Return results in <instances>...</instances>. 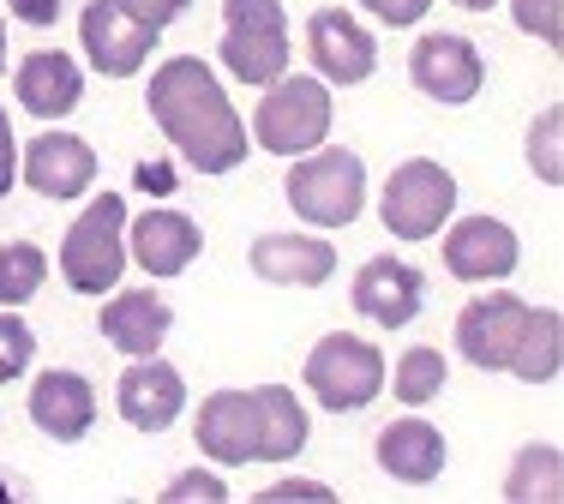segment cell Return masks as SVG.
<instances>
[{
  "label": "cell",
  "mask_w": 564,
  "mask_h": 504,
  "mask_svg": "<svg viewBox=\"0 0 564 504\" xmlns=\"http://www.w3.org/2000/svg\"><path fill=\"white\" fill-rule=\"evenodd\" d=\"M144 109L163 127V139L181 151V163L198 168V175H228V168L247 163V151H252L247 121L235 114L223 78L198 55H169L156 66L151 90H144Z\"/></svg>",
  "instance_id": "1"
},
{
  "label": "cell",
  "mask_w": 564,
  "mask_h": 504,
  "mask_svg": "<svg viewBox=\"0 0 564 504\" xmlns=\"http://www.w3.org/2000/svg\"><path fill=\"white\" fill-rule=\"evenodd\" d=\"M330 121H337V102H330V85L318 73H282L276 85H264L259 109H252V132L247 139L271 156H306L330 139Z\"/></svg>",
  "instance_id": "2"
},
{
  "label": "cell",
  "mask_w": 564,
  "mask_h": 504,
  "mask_svg": "<svg viewBox=\"0 0 564 504\" xmlns=\"http://www.w3.org/2000/svg\"><path fill=\"white\" fill-rule=\"evenodd\" d=\"M282 198L313 229H348L367 210V163L348 144H318L294 156V168L282 175Z\"/></svg>",
  "instance_id": "3"
},
{
  "label": "cell",
  "mask_w": 564,
  "mask_h": 504,
  "mask_svg": "<svg viewBox=\"0 0 564 504\" xmlns=\"http://www.w3.org/2000/svg\"><path fill=\"white\" fill-rule=\"evenodd\" d=\"M127 264V198L97 193L61 241V283L73 295H109V288H120Z\"/></svg>",
  "instance_id": "4"
},
{
  "label": "cell",
  "mask_w": 564,
  "mask_h": 504,
  "mask_svg": "<svg viewBox=\"0 0 564 504\" xmlns=\"http://www.w3.org/2000/svg\"><path fill=\"white\" fill-rule=\"evenodd\" d=\"M223 73L264 90L289 73V12L282 0H223Z\"/></svg>",
  "instance_id": "5"
},
{
  "label": "cell",
  "mask_w": 564,
  "mask_h": 504,
  "mask_svg": "<svg viewBox=\"0 0 564 504\" xmlns=\"http://www.w3.org/2000/svg\"><path fill=\"white\" fill-rule=\"evenodd\" d=\"M306 391H313L318 408H330V415H355V408L379 403L384 391V354L379 342L367 337H348V330H330V337L313 342V354H306Z\"/></svg>",
  "instance_id": "6"
},
{
  "label": "cell",
  "mask_w": 564,
  "mask_h": 504,
  "mask_svg": "<svg viewBox=\"0 0 564 504\" xmlns=\"http://www.w3.org/2000/svg\"><path fill=\"white\" fill-rule=\"evenodd\" d=\"M456 217V175L433 156H409L391 168L379 193V222L397 241H433L438 229Z\"/></svg>",
  "instance_id": "7"
},
{
  "label": "cell",
  "mask_w": 564,
  "mask_h": 504,
  "mask_svg": "<svg viewBox=\"0 0 564 504\" xmlns=\"http://www.w3.org/2000/svg\"><path fill=\"white\" fill-rule=\"evenodd\" d=\"M409 78H414L421 97L445 102V109H463V102H475L480 85H487V61H480V48L468 43V36L426 31L421 43L409 48Z\"/></svg>",
  "instance_id": "8"
},
{
  "label": "cell",
  "mask_w": 564,
  "mask_h": 504,
  "mask_svg": "<svg viewBox=\"0 0 564 504\" xmlns=\"http://www.w3.org/2000/svg\"><path fill=\"white\" fill-rule=\"evenodd\" d=\"M156 36L163 31L139 24L127 7H115V0H85V12H78V43H85V61L97 66L102 78L144 73V61L156 55Z\"/></svg>",
  "instance_id": "9"
},
{
  "label": "cell",
  "mask_w": 564,
  "mask_h": 504,
  "mask_svg": "<svg viewBox=\"0 0 564 504\" xmlns=\"http://www.w3.org/2000/svg\"><path fill=\"white\" fill-rule=\"evenodd\" d=\"M306 61L325 85H367L379 66V43L348 7H318L306 19Z\"/></svg>",
  "instance_id": "10"
},
{
  "label": "cell",
  "mask_w": 564,
  "mask_h": 504,
  "mask_svg": "<svg viewBox=\"0 0 564 504\" xmlns=\"http://www.w3.org/2000/svg\"><path fill=\"white\" fill-rule=\"evenodd\" d=\"M19 180L31 187L36 198H85L97 187V151H90V139H78V132H36L31 144L19 151Z\"/></svg>",
  "instance_id": "11"
},
{
  "label": "cell",
  "mask_w": 564,
  "mask_h": 504,
  "mask_svg": "<svg viewBox=\"0 0 564 504\" xmlns=\"http://www.w3.org/2000/svg\"><path fill=\"white\" fill-rule=\"evenodd\" d=\"M522 318H529V300L510 295V288L475 295L463 313H456V354H463L468 366H480V373H505Z\"/></svg>",
  "instance_id": "12"
},
{
  "label": "cell",
  "mask_w": 564,
  "mask_h": 504,
  "mask_svg": "<svg viewBox=\"0 0 564 504\" xmlns=\"http://www.w3.org/2000/svg\"><path fill=\"white\" fill-rule=\"evenodd\" d=\"M198 252H205V229H198L186 210L151 205L144 217H127V259L139 264V271H151L156 283L193 271Z\"/></svg>",
  "instance_id": "13"
},
{
  "label": "cell",
  "mask_w": 564,
  "mask_h": 504,
  "mask_svg": "<svg viewBox=\"0 0 564 504\" xmlns=\"http://www.w3.org/2000/svg\"><path fill=\"white\" fill-rule=\"evenodd\" d=\"M355 313L360 318H372L379 330H402V325H414L426 307V276L414 271L409 259H397V252H379V259H367L355 271Z\"/></svg>",
  "instance_id": "14"
},
{
  "label": "cell",
  "mask_w": 564,
  "mask_h": 504,
  "mask_svg": "<svg viewBox=\"0 0 564 504\" xmlns=\"http://www.w3.org/2000/svg\"><path fill=\"white\" fill-rule=\"evenodd\" d=\"M445 234V271L456 276V283H505L510 271L522 264V241L517 229L499 217H463L451 222Z\"/></svg>",
  "instance_id": "15"
},
{
  "label": "cell",
  "mask_w": 564,
  "mask_h": 504,
  "mask_svg": "<svg viewBox=\"0 0 564 504\" xmlns=\"http://www.w3.org/2000/svg\"><path fill=\"white\" fill-rule=\"evenodd\" d=\"M115 408L132 432H169L186 408V379L181 366H169L163 354H139L115 384Z\"/></svg>",
  "instance_id": "16"
},
{
  "label": "cell",
  "mask_w": 564,
  "mask_h": 504,
  "mask_svg": "<svg viewBox=\"0 0 564 504\" xmlns=\"http://www.w3.org/2000/svg\"><path fill=\"white\" fill-rule=\"evenodd\" d=\"M31 420H36V432H48L55 445L90 439V427H97V384H90L85 373H73V366H48V373H36Z\"/></svg>",
  "instance_id": "17"
},
{
  "label": "cell",
  "mask_w": 564,
  "mask_h": 504,
  "mask_svg": "<svg viewBox=\"0 0 564 504\" xmlns=\"http://www.w3.org/2000/svg\"><path fill=\"white\" fill-rule=\"evenodd\" d=\"M247 264L259 283L276 288H325L337 276V246L325 234H259Z\"/></svg>",
  "instance_id": "18"
},
{
  "label": "cell",
  "mask_w": 564,
  "mask_h": 504,
  "mask_svg": "<svg viewBox=\"0 0 564 504\" xmlns=\"http://www.w3.org/2000/svg\"><path fill=\"white\" fill-rule=\"evenodd\" d=\"M97 330L109 337V349L127 354V361H139V354H163V342L174 330V307L156 295V288H120V295L102 300Z\"/></svg>",
  "instance_id": "19"
},
{
  "label": "cell",
  "mask_w": 564,
  "mask_h": 504,
  "mask_svg": "<svg viewBox=\"0 0 564 504\" xmlns=\"http://www.w3.org/2000/svg\"><path fill=\"white\" fill-rule=\"evenodd\" d=\"M193 439L217 469H247L259 450V420H252V391H210L198 403Z\"/></svg>",
  "instance_id": "20"
},
{
  "label": "cell",
  "mask_w": 564,
  "mask_h": 504,
  "mask_svg": "<svg viewBox=\"0 0 564 504\" xmlns=\"http://www.w3.org/2000/svg\"><path fill=\"white\" fill-rule=\"evenodd\" d=\"M12 90H19L24 114H36V121H66V114L85 102V73H78V61L61 55V48H36V55L19 61Z\"/></svg>",
  "instance_id": "21"
},
{
  "label": "cell",
  "mask_w": 564,
  "mask_h": 504,
  "mask_svg": "<svg viewBox=\"0 0 564 504\" xmlns=\"http://www.w3.org/2000/svg\"><path fill=\"white\" fill-rule=\"evenodd\" d=\"M445 457H451V445L426 415H402L379 432V469L402 486H433L445 474Z\"/></svg>",
  "instance_id": "22"
},
{
  "label": "cell",
  "mask_w": 564,
  "mask_h": 504,
  "mask_svg": "<svg viewBox=\"0 0 564 504\" xmlns=\"http://www.w3.org/2000/svg\"><path fill=\"white\" fill-rule=\"evenodd\" d=\"M252 420H259V450L252 462H294L313 439V415L301 408V396L289 384H259L252 391Z\"/></svg>",
  "instance_id": "23"
},
{
  "label": "cell",
  "mask_w": 564,
  "mask_h": 504,
  "mask_svg": "<svg viewBox=\"0 0 564 504\" xmlns=\"http://www.w3.org/2000/svg\"><path fill=\"white\" fill-rule=\"evenodd\" d=\"M558 366H564V318H558V307H529L505 373H517L522 384H553Z\"/></svg>",
  "instance_id": "24"
},
{
  "label": "cell",
  "mask_w": 564,
  "mask_h": 504,
  "mask_svg": "<svg viewBox=\"0 0 564 504\" xmlns=\"http://www.w3.org/2000/svg\"><path fill=\"white\" fill-rule=\"evenodd\" d=\"M558 493H564L558 445H522L510 474H505V498L510 504H558Z\"/></svg>",
  "instance_id": "25"
},
{
  "label": "cell",
  "mask_w": 564,
  "mask_h": 504,
  "mask_svg": "<svg viewBox=\"0 0 564 504\" xmlns=\"http://www.w3.org/2000/svg\"><path fill=\"white\" fill-rule=\"evenodd\" d=\"M445 379H451V361L438 349H409V354H397V379H384L397 391V403L402 408H426L433 396H445Z\"/></svg>",
  "instance_id": "26"
},
{
  "label": "cell",
  "mask_w": 564,
  "mask_h": 504,
  "mask_svg": "<svg viewBox=\"0 0 564 504\" xmlns=\"http://www.w3.org/2000/svg\"><path fill=\"white\" fill-rule=\"evenodd\" d=\"M48 283V252L36 241H7L0 246V307H24Z\"/></svg>",
  "instance_id": "27"
},
{
  "label": "cell",
  "mask_w": 564,
  "mask_h": 504,
  "mask_svg": "<svg viewBox=\"0 0 564 504\" xmlns=\"http://www.w3.org/2000/svg\"><path fill=\"white\" fill-rule=\"evenodd\" d=\"M529 168L546 187H564V109L558 102H546L529 127Z\"/></svg>",
  "instance_id": "28"
},
{
  "label": "cell",
  "mask_w": 564,
  "mask_h": 504,
  "mask_svg": "<svg viewBox=\"0 0 564 504\" xmlns=\"http://www.w3.org/2000/svg\"><path fill=\"white\" fill-rule=\"evenodd\" d=\"M36 361V330L19 318V307H0V384L24 379Z\"/></svg>",
  "instance_id": "29"
},
{
  "label": "cell",
  "mask_w": 564,
  "mask_h": 504,
  "mask_svg": "<svg viewBox=\"0 0 564 504\" xmlns=\"http://www.w3.org/2000/svg\"><path fill=\"white\" fill-rule=\"evenodd\" d=\"M517 31L541 36L546 48H564V0H510Z\"/></svg>",
  "instance_id": "30"
},
{
  "label": "cell",
  "mask_w": 564,
  "mask_h": 504,
  "mask_svg": "<svg viewBox=\"0 0 564 504\" xmlns=\"http://www.w3.org/2000/svg\"><path fill=\"white\" fill-rule=\"evenodd\" d=\"M163 498L169 504H223L228 481H223V474H210V469H186V474H174V481L163 486Z\"/></svg>",
  "instance_id": "31"
},
{
  "label": "cell",
  "mask_w": 564,
  "mask_h": 504,
  "mask_svg": "<svg viewBox=\"0 0 564 504\" xmlns=\"http://www.w3.org/2000/svg\"><path fill=\"white\" fill-rule=\"evenodd\" d=\"M360 12H372V19L391 24V31H409V24H421L426 12H433V0H360Z\"/></svg>",
  "instance_id": "32"
},
{
  "label": "cell",
  "mask_w": 564,
  "mask_h": 504,
  "mask_svg": "<svg viewBox=\"0 0 564 504\" xmlns=\"http://www.w3.org/2000/svg\"><path fill=\"white\" fill-rule=\"evenodd\" d=\"M115 7H127L132 19H139V24H151V31H169V24L181 19V12L193 7V0H115Z\"/></svg>",
  "instance_id": "33"
},
{
  "label": "cell",
  "mask_w": 564,
  "mask_h": 504,
  "mask_svg": "<svg viewBox=\"0 0 564 504\" xmlns=\"http://www.w3.org/2000/svg\"><path fill=\"white\" fill-rule=\"evenodd\" d=\"M7 7H12V19H19V24H31V31H48V24L61 19L66 0H7Z\"/></svg>",
  "instance_id": "34"
},
{
  "label": "cell",
  "mask_w": 564,
  "mask_h": 504,
  "mask_svg": "<svg viewBox=\"0 0 564 504\" xmlns=\"http://www.w3.org/2000/svg\"><path fill=\"white\" fill-rule=\"evenodd\" d=\"M12 180H19V139H12V121L0 109V198L12 193Z\"/></svg>",
  "instance_id": "35"
},
{
  "label": "cell",
  "mask_w": 564,
  "mask_h": 504,
  "mask_svg": "<svg viewBox=\"0 0 564 504\" xmlns=\"http://www.w3.org/2000/svg\"><path fill=\"white\" fill-rule=\"evenodd\" d=\"M264 498H337V493H330L325 481H276Z\"/></svg>",
  "instance_id": "36"
},
{
  "label": "cell",
  "mask_w": 564,
  "mask_h": 504,
  "mask_svg": "<svg viewBox=\"0 0 564 504\" xmlns=\"http://www.w3.org/2000/svg\"><path fill=\"white\" fill-rule=\"evenodd\" d=\"M451 7H463V12H492L499 0H451Z\"/></svg>",
  "instance_id": "37"
},
{
  "label": "cell",
  "mask_w": 564,
  "mask_h": 504,
  "mask_svg": "<svg viewBox=\"0 0 564 504\" xmlns=\"http://www.w3.org/2000/svg\"><path fill=\"white\" fill-rule=\"evenodd\" d=\"M0 66H7V24H0Z\"/></svg>",
  "instance_id": "38"
}]
</instances>
